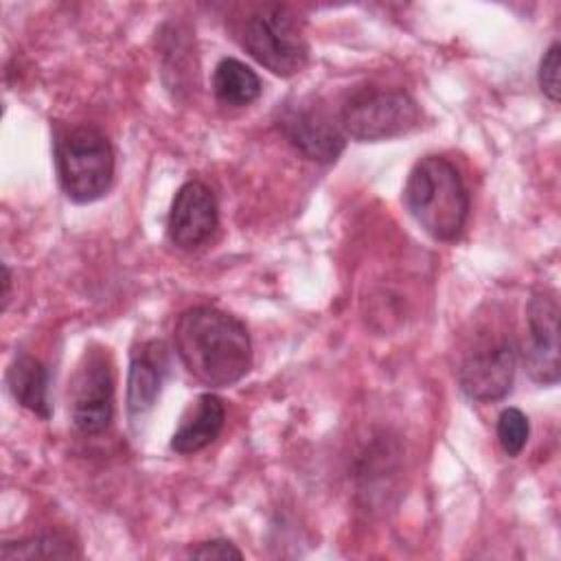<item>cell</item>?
I'll list each match as a JSON object with an SVG mask.
<instances>
[{
	"mask_svg": "<svg viewBox=\"0 0 561 561\" xmlns=\"http://www.w3.org/2000/svg\"><path fill=\"white\" fill-rule=\"evenodd\" d=\"M9 289H11V272L7 265H2V300H4V305L9 300Z\"/></svg>",
	"mask_w": 561,
	"mask_h": 561,
	"instance_id": "obj_19",
	"label": "cell"
},
{
	"mask_svg": "<svg viewBox=\"0 0 561 561\" xmlns=\"http://www.w3.org/2000/svg\"><path fill=\"white\" fill-rule=\"evenodd\" d=\"M421 121L416 101L403 90L362 88L353 92L340 112L344 136L359 142H377L408 134Z\"/></svg>",
	"mask_w": 561,
	"mask_h": 561,
	"instance_id": "obj_5",
	"label": "cell"
},
{
	"mask_svg": "<svg viewBox=\"0 0 561 561\" xmlns=\"http://www.w3.org/2000/svg\"><path fill=\"white\" fill-rule=\"evenodd\" d=\"M55 164L61 191L77 204L103 197L114 180V149L92 125L72 127L55 140Z\"/></svg>",
	"mask_w": 561,
	"mask_h": 561,
	"instance_id": "obj_4",
	"label": "cell"
},
{
	"mask_svg": "<svg viewBox=\"0 0 561 561\" xmlns=\"http://www.w3.org/2000/svg\"><path fill=\"white\" fill-rule=\"evenodd\" d=\"M7 388L22 408L42 419L50 416L48 370L39 359L31 355H18L7 368Z\"/></svg>",
	"mask_w": 561,
	"mask_h": 561,
	"instance_id": "obj_13",
	"label": "cell"
},
{
	"mask_svg": "<svg viewBox=\"0 0 561 561\" xmlns=\"http://www.w3.org/2000/svg\"><path fill=\"white\" fill-rule=\"evenodd\" d=\"M213 92L219 103L245 107L261 94L259 75L234 57H224L213 72Z\"/></svg>",
	"mask_w": 561,
	"mask_h": 561,
	"instance_id": "obj_14",
	"label": "cell"
},
{
	"mask_svg": "<svg viewBox=\"0 0 561 561\" xmlns=\"http://www.w3.org/2000/svg\"><path fill=\"white\" fill-rule=\"evenodd\" d=\"M559 68H561V48L559 44H550V48L543 53L541 61H539V72H537V79H539V88L541 92L552 101L557 103L559 101Z\"/></svg>",
	"mask_w": 561,
	"mask_h": 561,
	"instance_id": "obj_17",
	"label": "cell"
},
{
	"mask_svg": "<svg viewBox=\"0 0 561 561\" xmlns=\"http://www.w3.org/2000/svg\"><path fill=\"white\" fill-rule=\"evenodd\" d=\"M188 557H193V559H241L243 552L228 539H210V541H202L195 548H191Z\"/></svg>",
	"mask_w": 561,
	"mask_h": 561,
	"instance_id": "obj_18",
	"label": "cell"
},
{
	"mask_svg": "<svg viewBox=\"0 0 561 561\" xmlns=\"http://www.w3.org/2000/svg\"><path fill=\"white\" fill-rule=\"evenodd\" d=\"M175 353L186 370L210 388L241 381L252 368V342L245 324L217 307H191L173 327Z\"/></svg>",
	"mask_w": 561,
	"mask_h": 561,
	"instance_id": "obj_1",
	"label": "cell"
},
{
	"mask_svg": "<svg viewBox=\"0 0 561 561\" xmlns=\"http://www.w3.org/2000/svg\"><path fill=\"white\" fill-rule=\"evenodd\" d=\"M234 39L278 77L300 72L309 59L302 20L285 4H259L232 24Z\"/></svg>",
	"mask_w": 561,
	"mask_h": 561,
	"instance_id": "obj_3",
	"label": "cell"
},
{
	"mask_svg": "<svg viewBox=\"0 0 561 561\" xmlns=\"http://www.w3.org/2000/svg\"><path fill=\"white\" fill-rule=\"evenodd\" d=\"M522 357L533 381L543 386L559 381V305L554 294L541 291L528 300Z\"/></svg>",
	"mask_w": 561,
	"mask_h": 561,
	"instance_id": "obj_8",
	"label": "cell"
},
{
	"mask_svg": "<svg viewBox=\"0 0 561 561\" xmlns=\"http://www.w3.org/2000/svg\"><path fill=\"white\" fill-rule=\"evenodd\" d=\"M403 204L421 230L436 241H456L467 226V186L443 156H423L414 162L403 186Z\"/></svg>",
	"mask_w": 561,
	"mask_h": 561,
	"instance_id": "obj_2",
	"label": "cell"
},
{
	"mask_svg": "<svg viewBox=\"0 0 561 561\" xmlns=\"http://www.w3.org/2000/svg\"><path fill=\"white\" fill-rule=\"evenodd\" d=\"M517 351L508 337L478 344L458 368L460 390L480 403L497 401L511 392Z\"/></svg>",
	"mask_w": 561,
	"mask_h": 561,
	"instance_id": "obj_7",
	"label": "cell"
},
{
	"mask_svg": "<svg viewBox=\"0 0 561 561\" xmlns=\"http://www.w3.org/2000/svg\"><path fill=\"white\" fill-rule=\"evenodd\" d=\"M226 423L224 401L213 394H199L182 414L178 430L171 436V449L178 454H195L215 443Z\"/></svg>",
	"mask_w": 561,
	"mask_h": 561,
	"instance_id": "obj_12",
	"label": "cell"
},
{
	"mask_svg": "<svg viewBox=\"0 0 561 561\" xmlns=\"http://www.w3.org/2000/svg\"><path fill=\"white\" fill-rule=\"evenodd\" d=\"M167 362L162 344L147 342L131 355L129 375H127V414L131 421L142 419L156 403L162 379H164Z\"/></svg>",
	"mask_w": 561,
	"mask_h": 561,
	"instance_id": "obj_11",
	"label": "cell"
},
{
	"mask_svg": "<svg viewBox=\"0 0 561 561\" xmlns=\"http://www.w3.org/2000/svg\"><path fill=\"white\" fill-rule=\"evenodd\" d=\"M70 419L83 434H99L114 416V375L110 355L103 348L83 353L70 381Z\"/></svg>",
	"mask_w": 561,
	"mask_h": 561,
	"instance_id": "obj_6",
	"label": "cell"
},
{
	"mask_svg": "<svg viewBox=\"0 0 561 561\" xmlns=\"http://www.w3.org/2000/svg\"><path fill=\"white\" fill-rule=\"evenodd\" d=\"M219 213L213 191L199 182H184L171 204L167 219V237L180 250H197L217 230Z\"/></svg>",
	"mask_w": 561,
	"mask_h": 561,
	"instance_id": "obj_10",
	"label": "cell"
},
{
	"mask_svg": "<svg viewBox=\"0 0 561 561\" xmlns=\"http://www.w3.org/2000/svg\"><path fill=\"white\" fill-rule=\"evenodd\" d=\"M285 138L309 160L333 162L344 151L346 136L331 114L316 101L285 105L278 118Z\"/></svg>",
	"mask_w": 561,
	"mask_h": 561,
	"instance_id": "obj_9",
	"label": "cell"
},
{
	"mask_svg": "<svg viewBox=\"0 0 561 561\" xmlns=\"http://www.w3.org/2000/svg\"><path fill=\"white\" fill-rule=\"evenodd\" d=\"M0 557L4 561L13 559H77L81 557L77 543L64 533H42L20 541H4Z\"/></svg>",
	"mask_w": 561,
	"mask_h": 561,
	"instance_id": "obj_15",
	"label": "cell"
},
{
	"mask_svg": "<svg viewBox=\"0 0 561 561\" xmlns=\"http://www.w3.org/2000/svg\"><path fill=\"white\" fill-rule=\"evenodd\" d=\"M530 427H528V419L522 410L517 408H506L500 412L497 416V440L500 447L506 456L515 458L522 454V449L526 447Z\"/></svg>",
	"mask_w": 561,
	"mask_h": 561,
	"instance_id": "obj_16",
	"label": "cell"
}]
</instances>
